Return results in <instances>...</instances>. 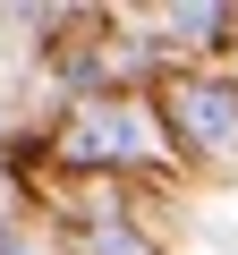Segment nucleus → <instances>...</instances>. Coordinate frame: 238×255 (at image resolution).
Returning <instances> with one entry per match:
<instances>
[{"label": "nucleus", "mask_w": 238, "mask_h": 255, "mask_svg": "<svg viewBox=\"0 0 238 255\" xmlns=\"http://www.w3.org/2000/svg\"><path fill=\"white\" fill-rule=\"evenodd\" d=\"M230 17L221 9H170V34H221Z\"/></svg>", "instance_id": "4"}, {"label": "nucleus", "mask_w": 238, "mask_h": 255, "mask_svg": "<svg viewBox=\"0 0 238 255\" xmlns=\"http://www.w3.org/2000/svg\"><path fill=\"white\" fill-rule=\"evenodd\" d=\"M68 153H77V162H111V153H128V128H119V119H94V111H85V119L68 128Z\"/></svg>", "instance_id": "2"}, {"label": "nucleus", "mask_w": 238, "mask_h": 255, "mask_svg": "<svg viewBox=\"0 0 238 255\" xmlns=\"http://www.w3.org/2000/svg\"><path fill=\"white\" fill-rule=\"evenodd\" d=\"M170 111H179V128H187L196 153H238V85H221V77H187V85L170 94Z\"/></svg>", "instance_id": "1"}, {"label": "nucleus", "mask_w": 238, "mask_h": 255, "mask_svg": "<svg viewBox=\"0 0 238 255\" xmlns=\"http://www.w3.org/2000/svg\"><path fill=\"white\" fill-rule=\"evenodd\" d=\"M0 255H34V247H9V238H0Z\"/></svg>", "instance_id": "5"}, {"label": "nucleus", "mask_w": 238, "mask_h": 255, "mask_svg": "<svg viewBox=\"0 0 238 255\" xmlns=\"http://www.w3.org/2000/svg\"><path fill=\"white\" fill-rule=\"evenodd\" d=\"M85 247H94V255H145V238H136L128 221H102V230H94Z\"/></svg>", "instance_id": "3"}]
</instances>
